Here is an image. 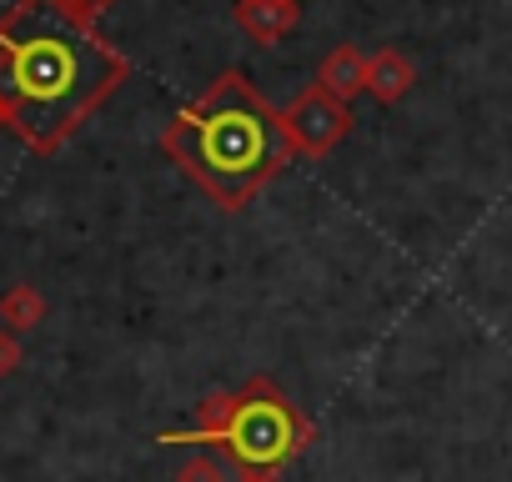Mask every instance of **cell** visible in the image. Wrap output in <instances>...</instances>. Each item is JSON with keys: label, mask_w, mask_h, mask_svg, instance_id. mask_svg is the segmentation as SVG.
Wrapping results in <instances>:
<instances>
[{"label": "cell", "mask_w": 512, "mask_h": 482, "mask_svg": "<svg viewBox=\"0 0 512 482\" xmlns=\"http://www.w3.org/2000/svg\"><path fill=\"white\" fill-rule=\"evenodd\" d=\"M106 76V51L51 6H31L0 31V91L31 136H51L76 121Z\"/></svg>", "instance_id": "obj_1"}, {"label": "cell", "mask_w": 512, "mask_h": 482, "mask_svg": "<svg viewBox=\"0 0 512 482\" xmlns=\"http://www.w3.org/2000/svg\"><path fill=\"white\" fill-rule=\"evenodd\" d=\"M161 442H171V447L176 442H221L251 472H272V467H282L302 447V422L292 417V407L282 397H246L226 417H216L211 427H201V432H166Z\"/></svg>", "instance_id": "obj_2"}, {"label": "cell", "mask_w": 512, "mask_h": 482, "mask_svg": "<svg viewBox=\"0 0 512 482\" xmlns=\"http://www.w3.org/2000/svg\"><path fill=\"white\" fill-rule=\"evenodd\" d=\"M196 156H201V171L221 191H241L272 156V136H267L262 111L251 101H231V96L221 106H211L196 121Z\"/></svg>", "instance_id": "obj_3"}, {"label": "cell", "mask_w": 512, "mask_h": 482, "mask_svg": "<svg viewBox=\"0 0 512 482\" xmlns=\"http://www.w3.org/2000/svg\"><path fill=\"white\" fill-rule=\"evenodd\" d=\"M181 482H211V467H186Z\"/></svg>", "instance_id": "obj_4"}]
</instances>
